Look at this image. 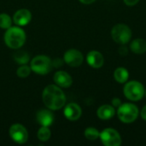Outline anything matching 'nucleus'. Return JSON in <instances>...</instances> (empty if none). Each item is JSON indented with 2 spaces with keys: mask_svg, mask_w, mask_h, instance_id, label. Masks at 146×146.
I'll use <instances>...</instances> for the list:
<instances>
[{
  "mask_svg": "<svg viewBox=\"0 0 146 146\" xmlns=\"http://www.w3.org/2000/svg\"><path fill=\"white\" fill-rule=\"evenodd\" d=\"M130 48L136 54H143L146 51V41L143 38H136L131 43Z\"/></svg>",
  "mask_w": 146,
  "mask_h": 146,
  "instance_id": "16",
  "label": "nucleus"
},
{
  "mask_svg": "<svg viewBox=\"0 0 146 146\" xmlns=\"http://www.w3.org/2000/svg\"><path fill=\"white\" fill-rule=\"evenodd\" d=\"M139 109L133 104H123L118 107L117 115L120 121L124 123H132L139 116Z\"/></svg>",
  "mask_w": 146,
  "mask_h": 146,
  "instance_id": "3",
  "label": "nucleus"
},
{
  "mask_svg": "<svg viewBox=\"0 0 146 146\" xmlns=\"http://www.w3.org/2000/svg\"><path fill=\"white\" fill-rule=\"evenodd\" d=\"M100 133L98 129L94 127H88L85 131V136L89 140H96L99 137Z\"/></svg>",
  "mask_w": 146,
  "mask_h": 146,
  "instance_id": "21",
  "label": "nucleus"
},
{
  "mask_svg": "<svg viewBox=\"0 0 146 146\" xmlns=\"http://www.w3.org/2000/svg\"><path fill=\"white\" fill-rule=\"evenodd\" d=\"M102 143L105 146H119L121 145V138L119 133L113 128H106L99 135Z\"/></svg>",
  "mask_w": 146,
  "mask_h": 146,
  "instance_id": "7",
  "label": "nucleus"
},
{
  "mask_svg": "<svg viewBox=\"0 0 146 146\" xmlns=\"http://www.w3.org/2000/svg\"><path fill=\"white\" fill-rule=\"evenodd\" d=\"M125 97L131 101H139L141 100L145 95L144 86L136 80L130 81L127 83L123 89Z\"/></svg>",
  "mask_w": 146,
  "mask_h": 146,
  "instance_id": "4",
  "label": "nucleus"
},
{
  "mask_svg": "<svg viewBox=\"0 0 146 146\" xmlns=\"http://www.w3.org/2000/svg\"><path fill=\"white\" fill-rule=\"evenodd\" d=\"M31 19H32L31 12L26 9H21L17 10L15 13L14 17H13L14 22L16 25L21 26V27L27 25L30 22Z\"/></svg>",
  "mask_w": 146,
  "mask_h": 146,
  "instance_id": "10",
  "label": "nucleus"
},
{
  "mask_svg": "<svg viewBox=\"0 0 146 146\" xmlns=\"http://www.w3.org/2000/svg\"><path fill=\"white\" fill-rule=\"evenodd\" d=\"M111 37L115 43L125 44L130 41L132 38V31L126 24L119 23L112 28Z\"/></svg>",
  "mask_w": 146,
  "mask_h": 146,
  "instance_id": "5",
  "label": "nucleus"
},
{
  "mask_svg": "<svg viewBox=\"0 0 146 146\" xmlns=\"http://www.w3.org/2000/svg\"><path fill=\"white\" fill-rule=\"evenodd\" d=\"M38 138L40 141H47L50 138V130L48 128V127H40L38 131Z\"/></svg>",
  "mask_w": 146,
  "mask_h": 146,
  "instance_id": "19",
  "label": "nucleus"
},
{
  "mask_svg": "<svg viewBox=\"0 0 146 146\" xmlns=\"http://www.w3.org/2000/svg\"><path fill=\"white\" fill-rule=\"evenodd\" d=\"M36 119L41 126L49 127L54 121V115L50 110H41L38 111V113L36 115Z\"/></svg>",
  "mask_w": 146,
  "mask_h": 146,
  "instance_id": "14",
  "label": "nucleus"
},
{
  "mask_svg": "<svg viewBox=\"0 0 146 146\" xmlns=\"http://www.w3.org/2000/svg\"><path fill=\"white\" fill-rule=\"evenodd\" d=\"M54 81L56 85L63 88L69 87L73 83V80L71 76L64 71L56 72L54 75Z\"/></svg>",
  "mask_w": 146,
  "mask_h": 146,
  "instance_id": "13",
  "label": "nucleus"
},
{
  "mask_svg": "<svg viewBox=\"0 0 146 146\" xmlns=\"http://www.w3.org/2000/svg\"><path fill=\"white\" fill-rule=\"evenodd\" d=\"M139 0H124V3L128 6H133L139 3Z\"/></svg>",
  "mask_w": 146,
  "mask_h": 146,
  "instance_id": "23",
  "label": "nucleus"
},
{
  "mask_svg": "<svg viewBox=\"0 0 146 146\" xmlns=\"http://www.w3.org/2000/svg\"><path fill=\"white\" fill-rule=\"evenodd\" d=\"M115 114V108L110 104H104L98 108L97 111V115L101 120H110Z\"/></svg>",
  "mask_w": 146,
  "mask_h": 146,
  "instance_id": "15",
  "label": "nucleus"
},
{
  "mask_svg": "<svg viewBox=\"0 0 146 146\" xmlns=\"http://www.w3.org/2000/svg\"><path fill=\"white\" fill-rule=\"evenodd\" d=\"M119 53H120L121 55H122V56L127 55V48H126V47H124V46L121 47V48L119 49Z\"/></svg>",
  "mask_w": 146,
  "mask_h": 146,
  "instance_id": "25",
  "label": "nucleus"
},
{
  "mask_svg": "<svg viewBox=\"0 0 146 146\" xmlns=\"http://www.w3.org/2000/svg\"><path fill=\"white\" fill-rule=\"evenodd\" d=\"M128 77H129L128 71L125 68H118L114 72V78L118 83L123 84L127 82V80H128Z\"/></svg>",
  "mask_w": 146,
  "mask_h": 146,
  "instance_id": "17",
  "label": "nucleus"
},
{
  "mask_svg": "<svg viewBox=\"0 0 146 146\" xmlns=\"http://www.w3.org/2000/svg\"><path fill=\"white\" fill-rule=\"evenodd\" d=\"M141 117L146 121V105L142 109V110H141Z\"/></svg>",
  "mask_w": 146,
  "mask_h": 146,
  "instance_id": "26",
  "label": "nucleus"
},
{
  "mask_svg": "<svg viewBox=\"0 0 146 146\" xmlns=\"http://www.w3.org/2000/svg\"><path fill=\"white\" fill-rule=\"evenodd\" d=\"M12 20L10 16L7 14H0V27L3 29H8L11 27Z\"/></svg>",
  "mask_w": 146,
  "mask_h": 146,
  "instance_id": "20",
  "label": "nucleus"
},
{
  "mask_svg": "<svg viewBox=\"0 0 146 146\" xmlns=\"http://www.w3.org/2000/svg\"><path fill=\"white\" fill-rule=\"evenodd\" d=\"M82 3H84V4H91V3H92L93 2H95L96 0H80Z\"/></svg>",
  "mask_w": 146,
  "mask_h": 146,
  "instance_id": "27",
  "label": "nucleus"
},
{
  "mask_svg": "<svg viewBox=\"0 0 146 146\" xmlns=\"http://www.w3.org/2000/svg\"><path fill=\"white\" fill-rule=\"evenodd\" d=\"M14 59L19 64H26L29 61V55L24 50H17L14 54Z\"/></svg>",
  "mask_w": 146,
  "mask_h": 146,
  "instance_id": "18",
  "label": "nucleus"
},
{
  "mask_svg": "<svg viewBox=\"0 0 146 146\" xmlns=\"http://www.w3.org/2000/svg\"><path fill=\"white\" fill-rule=\"evenodd\" d=\"M26 41V33L25 32L18 27H9L7 29L4 34V42L7 46L11 49H19L21 48Z\"/></svg>",
  "mask_w": 146,
  "mask_h": 146,
  "instance_id": "2",
  "label": "nucleus"
},
{
  "mask_svg": "<svg viewBox=\"0 0 146 146\" xmlns=\"http://www.w3.org/2000/svg\"><path fill=\"white\" fill-rule=\"evenodd\" d=\"M50 59L44 55L35 56L31 62V69L38 74H46L51 70Z\"/></svg>",
  "mask_w": 146,
  "mask_h": 146,
  "instance_id": "6",
  "label": "nucleus"
},
{
  "mask_svg": "<svg viewBox=\"0 0 146 146\" xmlns=\"http://www.w3.org/2000/svg\"><path fill=\"white\" fill-rule=\"evenodd\" d=\"M42 98L44 105L52 110H60L66 103V97L63 92L55 85H50L44 88Z\"/></svg>",
  "mask_w": 146,
  "mask_h": 146,
  "instance_id": "1",
  "label": "nucleus"
},
{
  "mask_svg": "<svg viewBox=\"0 0 146 146\" xmlns=\"http://www.w3.org/2000/svg\"><path fill=\"white\" fill-rule=\"evenodd\" d=\"M121 104V100H120L119 98H114V99L112 100V105H113V106H115V107H119Z\"/></svg>",
  "mask_w": 146,
  "mask_h": 146,
  "instance_id": "24",
  "label": "nucleus"
},
{
  "mask_svg": "<svg viewBox=\"0 0 146 146\" xmlns=\"http://www.w3.org/2000/svg\"><path fill=\"white\" fill-rule=\"evenodd\" d=\"M83 55L82 53L75 49H70L67 50L64 54L65 62L71 67H79L83 62Z\"/></svg>",
  "mask_w": 146,
  "mask_h": 146,
  "instance_id": "9",
  "label": "nucleus"
},
{
  "mask_svg": "<svg viewBox=\"0 0 146 146\" xmlns=\"http://www.w3.org/2000/svg\"><path fill=\"white\" fill-rule=\"evenodd\" d=\"M9 136L17 144H24L28 139L27 129L21 124H14L10 127Z\"/></svg>",
  "mask_w": 146,
  "mask_h": 146,
  "instance_id": "8",
  "label": "nucleus"
},
{
  "mask_svg": "<svg viewBox=\"0 0 146 146\" xmlns=\"http://www.w3.org/2000/svg\"><path fill=\"white\" fill-rule=\"evenodd\" d=\"M145 96H146V91H145Z\"/></svg>",
  "mask_w": 146,
  "mask_h": 146,
  "instance_id": "28",
  "label": "nucleus"
},
{
  "mask_svg": "<svg viewBox=\"0 0 146 146\" xmlns=\"http://www.w3.org/2000/svg\"><path fill=\"white\" fill-rule=\"evenodd\" d=\"M31 71H32V69L30 67H28L27 65H23V66H21L17 69L16 74H17L18 77H20V78H27L30 74Z\"/></svg>",
  "mask_w": 146,
  "mask_h": 146,
  "instance_id": "22",
  "label": "nucleus"
},
{
  "mask_svg": "<svg viewBox=\"0 0 146 146\" xmlns=\"http://www.w3.org/2000/svg\"><path fill=\"white\" fill-rule=\"evenodd\" d=\"M82 110L77 104L71 103L68 104L64 110V115L69 121H77L81 116Z\"/></svg>",
  "mask_w": 146,
  "mask_h": 146,
  "instance_id": "11",
  "label": "nucleus"
},
{
  "mask_svg": "<svg viewBox=\"0 0 146 146\" xmlns=\"http://www.w3.org/2000/svg\"><path fill=\"white\" fill-rule=\"evenodd\" d=\"M86 61L88 62V64L94 68H99L104 65V59L103 55L97 51V50H92L87 54L86 56Z\"/></svg>",
  "mask_w": 146,
  "mask_h": 146,
  "instance_id": "12",
  "label": "nucleus"
}]
</instances>
